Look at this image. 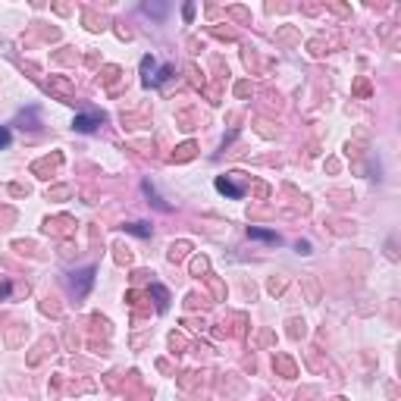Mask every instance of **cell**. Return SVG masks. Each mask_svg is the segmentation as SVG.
Returning <instances> with one entry per match:
<instances>
[{
    "label": "cell",
    "mask_w": 401,
    "mask_h": 401,
    "mask_svg": "<svg viewBox=\"0 0 401 401\" xmlns=\"http://www.w3.org/2000/svg\"><path fill=\"white\" fill-rule=\"evenodd\" d=\"M91 282H94V266H88V270L76 273V276H72V292H76V298H85V295H88Z\"/></svg>",
    "instance_id": "obj_1"
},
{
    "label": "cell",
    "mask_w": 401,
    "mask_h": 401,
    "mask_svg": "<svg viewBox=\"0 0 401 401\" xmlns=\"http://www.w3.org/2000/svg\"><path fill=\"white\" fill-rule=\"evenodd\" d=\"M238 179H242V172L219 176V179H216V188L223 191V195H229V198H242V185H238Z\"/></svg>",
    "instance_id": "obj_2"
},
{
    "label": "cell",
    "mask_w": 401,
    "mask_h": 401,
    "mask_svg": "<svg viewBox=\"0 0 401 401\" xmlns=\"http://www.w3.org/2000/svg\"><path fill=\"white\" fill-rule=\"evenodd\" d=\"M97 123H100L97 116H76V123H72V125H76L78 132H91V129H94Z\"/></svg>",
    "instance_id": "obj_3"
},
{
    "label": "cell",
    "mask_w": 401,
    "mask_h": 401,
    "mask_svg": "<svg viewBox=\"0 0 401 401\" xmlns=\"http://www.w3.org/2000/svg\"><path fill=\"white\" fill-rule=\"evenodd\" d=\"M60 154H53V157H47V160H41V163H35V172H47V170H57L60 166Z\"/></svg>",
    "instance_id": "obj_4"
},
{
    "label": "cell",
    "mask_w": 401,
    "mask_h": 401,
    "mask_svg": "<svg viewBox=\"0 0 401 401\" xmlns=\"http://www.w3.org/2000/svg\"><path fill=\"white\" fill-rule=\"evenodd\" d=\"M154 298H157V307H160V310H166V304H170V295H166V289H163V285H154Z\"/></svg>",
    "instance_id": "obj_5"
},
{
    "label": "cell",
    "mask_w": 401,
    "mask_h": 401,
    "mask_svg": "<svg viewBox=\"0 0 401 401\" xmlns=\"http://www.w3.org/2000/svg\"><path fill=\"white\" fill-rule=\"evenodd\" d=\"M276 367H279V370H282V376H295V364H292L289 357H282V354H279V357H276Z\"/></svg>",
    "instance_id": "obj_6"
},
{
    "label": "cell",
    "mask_w": 401,
    "mask_h": 401,
    "mask_svg": "<svg viewBox=\"0 0 401 401\" xmlns=\"http://www.w3.org/2000/svg\"><path fill=\"white\" fill-rule=\"evenodd\" d=\"M185 251H188V242L172 245V248H170V260H172V263H176V260H182V257H185Z\"/></svg>",
    "instance_id": "obj_7"
},
{
    "label": "cell",
    "mask_w": 401,
    "mask_h": 401,
    "mask_svg": "<svg viewBox=\"0 0 401 401\" xmlns=\"http://www.w3.org/2000/svg\"><path fill=\"white\" fill-rule=\"evenodd\" d=\"M195 157V144H182V148H179V154H172V160H191Z\"/></svg>",
    "instance_id": "obj_8"
},
{
    "label": "cell",
    "mask_w": 401,
    "mask_h": 401,
    "mask_svg": "<svg viewBox=\"0 0 401 401\" xmlns=\"http://www.w3.org/2000/svg\"><path fill=\"white\" fill-rule=\"evenodd\" d=\"M248 235H251V238H263V242H279V235H273V232H263V229H254V226L248 229Z\"/></svg>",
    "instance_id": "obj_9"
},
{
    "label": "cell",
    "mask_w": 401,
    "mask_h": 401,
    "mask_svg": "<svg viewBox=\"0 0 401 401\" xmlns=\"http://www.w3.org/2000/svg\"><path fill=\"white\" fill-rule=\"evenodd\" d=\"M125 229H129V232H135V235H151V229H148L144 223H129Z\"/></svg>",
    "instance_id": "obj_10"
},
{
    "label": "cell",
    "mask_w": 401,
    "mask_h": 401,
    "mask_svg": "<svg viewBox=\"0 0 401 401\" xmlns=\"http://www.w3.org/2000/svg\"><path fill=\"white\" fill-rule=\"evenodd\" d=\"M191 270H195V276H200V273L207 270V260H204V257H195V263H191Z\"/></svg>",
    "instance_id": "obj_11"
},
{
    "label": "cell",
    "mask_w": 401,
    "mask_h": 401,
    "mask_svg": "<svg viewBox=\"0 0 401 401\" xmlns=\"http://www.w3.org/2000/svg\"><path fill=\"white\" fill-rule=\"evenodd\" d=\"M69 191H72V188H66V185H63V188H53V191H47V198H66Z\"/></svg>",
    "instance_id": "obj_12"
},
{
    "label": "cell",
    "mask_w": 401,
    "mask_h": 401,
    "mask_svg": "<svg viewBox=\"0 0 401 401\" xmlns=\"http://www.w3.org/2000/svg\"><path fill=\"white\" fill-rule=\"evenodd\" d=\"M6 144H10V129L0 125V148H6Z\"/></svg>",
    "instance_id": "obj_13"
},
{
    "label": "cell",
    "mask_w": 401,
    "mask_h": 401,
    "mask_svg": "<svg viewBox=\"0 0 401 401\" xmlns=\"http://www.w3.org/2000/svg\"><path fill=\"white\" fill-rule=\"evenodd\" d=\"M282 285H285V279H273V282H270V292L276 295V292H282Z\"/></svg>",
    "instance_id": "obj_14"
},
{
    "label": "cell",
    "mask_w": 401,
    "mask_h": 401,
    "mask_svg": "<svg viewBox=\"0 0 401 401\" xmlns=\"http://www.w3.org/2000/svg\"><path fill=\"white\" fill-rule=\"evenodd\" d=\"M336 401H345V398H336Z\"/></svg>",
    "instance_id": "obj_15"
}]
</instances>
